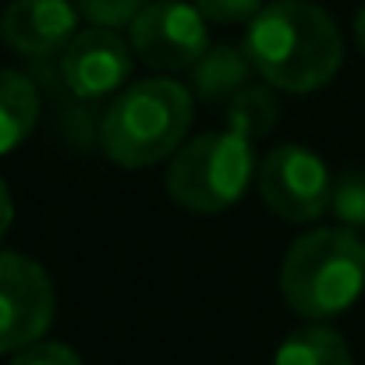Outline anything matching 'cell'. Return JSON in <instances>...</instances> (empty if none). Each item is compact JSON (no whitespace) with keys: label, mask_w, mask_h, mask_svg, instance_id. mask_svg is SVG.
<instances>
[{"label":"cell","mask_w":365,"mask_h":365,"mask_svg":"<svg viewBox=\"0 0 365 365\" xmlns=\"http://www.w3.org/2000/svg\"><path fill=\"white\" fill-rule=\"evenodd\" d=\"M242 50L269 89L298 96L330 86L344 61L337 21L312 0L262 4L245 29Z\"/></svg>","instance_id":"6da1fadb"},{"label":"cell","mask_w":365,"mask_h":365,"mask_svg":"<svg viewBox=\"0 0 365 365\" xmlns=\"http://www.w3.org/2000/svg\"><path fill=\"white\" fill-rule=\"evenodd\" d=\"M195 100L174 78H145L118 93L100 121L103 153L128 170L170 160L192 128Z\"/></svg>","instance_id":"7a4b0ae2"},{"label":"cell","mask_w":365,"mask_h":365,"mask_svg":"<svg viewBox=\"0 0 365 365\" xmlns=\"http://www.w3.org/2000/svg\"><path fill=\"white\" fill-rule=\"evenodd\" d=\"M365 291V242L351 227H316L287 248L280 262L284 302L319 323L348 312Z\"/></svg>","instance_id":"3957f363"},{"label":"cell","mask_w":365,"mask_h":365,"mask_svg":"<svg viewBox=\"0 0 365 365\" xmlns=\"http://www.w3.org/2000/svg\"><path fill=\"white\" fill-rule=\"evenodd\" d=\"M252 138L238 131H206L185 138V145L167 163V195L192 213H224L242 202L255 181Z\"/></svg>","instance_id":"277c9868"},{"label":"cell","mask_w":365,"mask_h":365,"mask_svg":"<svg viewBox=\"0 0 365 365\" xmlns=\"http://www.w3.org/2000/svg\"><path fill=\"white\" fill-rule=\"evenodd\" d=\"M255 188L266 210L287 224H316L330 210V192L334 178L323 163L305 145H277L262 156L255 170Z\"/></svg>","instance_id":"5b68a950"},{"label":"cell","mask_w":365,"mask_h":365,"mask_svg":"<svg viewBox=\"0 0 365 365\" xmlns=\"http://www.w3.org/2000/svg\"><path fill=\"white\" fill-rule=\"evenodd\" d=\"M57 312V294L50 273L21 255L0 252V355H14L50 330Z\"/></svg>","instance_id":"8992f818"},{"label":"cell","mask_w":365,"mask_h":365,"mask_svg":"<svg viewBox=\"0 0 365 365\" xmlns=\"http://www.w3.org/2000/svg\"><path fill=\"white\" fill-rule=\"evenodd\" d=\"M131 53L156 71H185L206 50V18L185 0H149L128 25Z\"/></svg>","instance_id":"52a82bcc"},{"label":"cell","mask_w":365,"mask_h":365,"mask_svg":"<svg viewBox=\"0 0 365 365\" xmlns=\"http://www.w3.org/2000/svg\"><path fill=\"white\" fill-rule=\"evenodd\" d=\"M131 43L118 29L93 25L75 32V39L61 53V78L78 100H103L114 96L131 75Z\"/></svg>","instance_id":"ba28073f"},{"label":"cell","mask_w":365,"mask_h":365,"mask_svg":"<svg viewBox=\"0 0 365 365\" xmlns=\"http://www.w3.org/2000/svg\"><path fill=\"white\" fill-rule=\"evenodd\" d=\"M78 32V7L71 0H11L0 14V39L21 57L64 53Z\"/></svg>","instance_id":"9c48e42d"},{"label":"cell","mask_w":365,"mask_h":365,"mask_svg":"<svg viewBox=\"0 0 365 365\" xmlns=\"http://www.w3.org/2000/svg\"><path fill=\"white\" fill-rule=\"evenodd\" d=\"M252 61L245 57L242 46H227V43H220V46H210L195 64H192V89H195V96H202V100H210V103H224V100H231L238 89L248 86V78H252Z\"/></svg>","instance_id":"30bf717a"},{"label":"cell","mask_w":365,"mask_h":365,"mask_svg":"<svg viewBox=\"0 0 365 365\" xmlns=\"http://www.w3.org/2000/svg\"><path fill=\"white\" fill-rule=\"evenodd\" d=\"M39 121V93L25 71H0V153L21 145Z\"/></svg>","instance_id":"8fae6325"},{"label":"cell","mask_w":365,"mask_h":365,"mask_svg":"<svg viewBox=\"0 0 365 365\" xmlns=\"http://www.w3.org/2000/svg\"><path fill=\"white\" fill-rule=\"evenodd\" d=\"M273 365H355L348 341L323 323L287 334L273 355Z\"/></svg>","instance_id":"7c38bea8"},{"label":"cell","mask_w":365,"mask_h":365,"mask_svg":"<svg viewBox=\"0 0 365 365\" xmlns=\"http://www.w3.org/2000/svg\"><path fill=\"white\" fill-rule=\"evenodd\" d=\"M227 110V128L238 131L245 138H262L273 124H277V100L269 96V89H259V86H245L238 89L231 100H224Z\"/></svg>","instance_id":"4fadbf2b"},{"label":"cell","mask_w":365,"mask_h":365,"mask_svg":"<svg viewBox=\"0 0 365 365\" xmlns=\"http://www.w3.org/2000/svg\"><path fill=\"white\" fill-rule=\"evenodd\" d=\"M330 210L341 220V227L362 231L365 227V174H344L334 181Z\"/></svg>","instance_id":"5bb4252c"},{"label":"cell","mask_w":365,"mask_h":365,"mask_svg":"<svg viewBox=\"0 0 365 365\" xmlns=\"http://www.w3.org/2000/svg\"><path fill=\"white\" fill-rule=\"evenodd\" d=\"M149 0H75L78 14L89 18L93 25H103V29H124L135 21V14L145 7Z\"/></svg>","instance_id":"9a60e30c"},{"label":"cell","mask_w":365,"mask_h":365,"mask_svg":"<svg viewBox=\"0 0 365 365\" xmlns=\"http://www.w3.org/2000/svg\"><path fill=\"white\" fill-rule=\"evenodd\" d=\"M192 4L213 25H248L266 0H192Z\"/></svg>","instance_id":"2e32d148"},{"label":"cell","mask_w":365,"mask_h":365,"mask_svg":"<svg viewBox=\"0 0 365 365\" xmlns=\"http://www.w3.org/2000/svg\"><path fill=\"white\" fill-rule=\"evenodd\" d=\"M7 365H82V359L75 348H68L61 341H36V344L14 351Z\"/></svg>","instance_id":"e0dca14e"},{"label":"cell","mask_w":365,"mask_h":365,"mask_svg":"<svg viewBox=\"0 0 365 365\" xmlns=\"http://www.w3.org/2000/svg\"><path fill=\"white\" fill-rule=\"evenodd\" d=\"M11 220H14V202H11V188H7V181L0 178V242H4V235L11 231Z\"/></svg>","instance_id":"ac0fdd59"},{"label":"cell","mask_w":365,"mask_h":365,"mask_svg":"<svg viewBox=\"0 0 365 365\" xmlns=\"http://www.w3.org/2000/svg\"><path fill=\"white\" fill-rule=\"evenodd\" d=\"M355 39H359V46H362V53H365V4L359 7V14H355Z\"/></svg>","instance_id":"d6986e66"}]
</instances>
